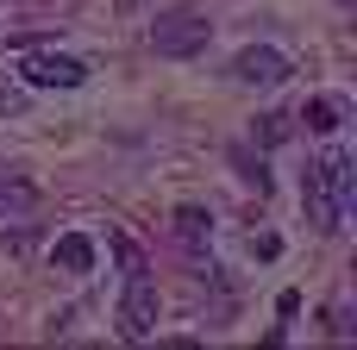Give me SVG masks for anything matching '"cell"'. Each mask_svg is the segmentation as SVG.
<instances>
[{
    "instance_id": "30bf717a",
    "label": "cell",
    "mask_w": 357,
    "mask_h": 350,
    "mask_svg": "<svg viewBox=\"0 0 357 350\" xmlns=\"http://www.w3.org/2000/svg\"><path fill=\"white\" fill-rule=\"evenodd\" d=\"M289 132H295V125H289V113H270V119H257V138H264V144H282Z\"/></svg>"
},
{
    "instance_id": "3957f363",
    "label": "cell",
    "mask_w": 357,
    "mask_h": 350,
    "mask_svg": "<svg viewBox=\"0 0 357 350\" xmlns=\"http://www.w3.org/2000/svg\"><path fill=\"white\" fill-rule=\"evenodd\" d=\"M157 332V288H151V269L126 276V301H119V338L126 344H144Z\"/></svg>"
},
{
    "instance_id": "9c48e42d",
    "label": "cell",
    "mask_w": 357,
    "mask_h": 350,
    "mask_svg": "<svg viewBox=\"0 0 357 350\" xmlns=\"http://www.w3.org/2000/svg\"><path fill=\"white\" fill-rule=\"evenodd\" d=\"M31 207H38V188L19 169H0V213H31Z\"/></svg>"
},
{
    "instance_id": "7a4b0ae2",
    "label": "cell",
    "mask_w": 357,
    "mask_h": 350,
    "mask_svg": "<svg viewBox=\"0 0 357 350\" xmlns=\"http://www.w3.org/2000/svg\"><path fill=\"white\" fill-rule=\"evenodd\" d=\"M207 38H213V25H207V13H195V6H176V13H163V19L151 25V50H157V56H201Z\"/></svg>"
},
{
    "instance_id": "277c9868",
    "label": "cell",
    "mask_w": 357,
    "mask_h": 350,
    "mask_svg": "<svg viewBox=\"0 0 357 350\" xmlns=\"http://www.w3.org/2000/svg\"><path fill=\"white\" fill-rule=\"evenodd\" d=\"M232 75H238L245 88H282V81H289V56L270 50V44H245V50L232 56Z\"/></svg>"
},
{
    "instance_id": "ba28073f",
    "label": "cell",
    "mask_w": 357,
    "mask_h": 350,
    "mask_svg": "<svg viewBox=\"0 0 357 350\" xmlns=\"http://www.w3.org/2000/svg\"><path fill=\"white\" fill-rule=\"evenodd\" d=\"M50 257H56V263H63V269H69V276H88V269H94V244H88V238H82V232H63V238H56V250H50Z\"/></svg>"
},
{
    "instance_id": "5b68a950",
    "label": "cell",
    "mask_w": 357,
    "mask_h": 350,
    "mask_svg": "<svg viewBox=\"0 0 357 350\" xmlns=\"http://www.w3.org/2000/svg\"><path fill=\"white\" fill-rule=\"evenodd\" d=\"M19 75H25L31 88H82V81H88V69H82L75 56H56V50H31V56L19 63Z\"/></svg>"
},
{
    "instance_id": "52a82bcc",
    "label": "cell",
    "mask_w": 357,
    "mask_h": 350,
    "mask_svg": "<svg viewBox=\"0 0 357 350\" xmlns=\"http://www.w3.org/2000/svg\"><path fill=\"white\" fill-rule=\"evenodd\" d=\"M301 119H307V132H320V138H333V132L345 125V100H333V94H320V100H307V106H301Z\"/></svg>"
},
{
    "instance_id": "8fae6325",
    "label": "cell",
    "mask_w": 357,
    "mask_h": 350,
    "mask_svg": "<svg viewBox=\"0 0 357 350\" xmlns=\"http://www.w3.org/2000/svg\"><path fill=\"white\" fill-rule=\"evenodd\" d=\"M113 250H119L126 276H138V269H144V257H138V244H132V238H119V232H113Z\"/></svg>"
},
{
    "instance_id": "7c38bea8",
    "label": "cell",
    "mask_w": 357,
    "mask_h": 350,
    "mask_svg": "<svg viewBox=\"0 0 357 350\" xmlns=\"http://www.w3.org/2000/svg\"><path fill=\"white\" fill-rule=\"evenodd\" d=\"M113 6H119V13H138V6H144V0H113Z\"/></svg>"
},
{
    "instance_id": "8992f818",
    "label": "cell",
    "mask_w": 357,
    "mask_h": 350,
    "mask_svg": "<svg viewBox=\"0 0 357 350\" xmlns=\"http://www.w3.org/2000/svg\"><path fill=\"white\" fill-rule=\"evenodd\" d=\"M207 238H213V219H207L201 207H182V213H176V244L201 257V250H207Z\"/></svg>"
},
{
    "instance_id": "6da1fadb",
    "label": "cell",
    "mask_w": 357,
    "mask_h": 350,
    "mask_svg": "<svg viewBox=\"0 0 357 350\" xmlns=\"http://www.w3.org/2000/svg\"><path fill=\"white\" fill-rule=\"evenodd\" d=\"M301 200H307V213H314L320 232H339V225H345V207H351V157H345V150H326V157L307 169Z\"/></svg>"
}]
</instances>
